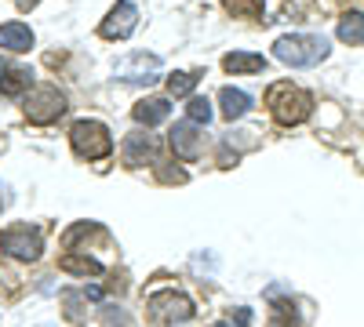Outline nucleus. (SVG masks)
<instances>
[{
	"label": "nucleus",
	"instance_id": "obj_1",
	"mask_svg": "<svg viewBox=\"0 0 364 327\" xmlns=\"http://www.w3.org/2000/svg\"><path fill=\"white\" fill-rule=\"evenodd\" d=\"M266 106L273 113V121L291 128V124H302L314 113V95L302 92V87H295L291 80H281V84H273L266 92Z\"/></svg>",
	"mask_w": 364,
	"mask_h": 327
},
{
	"label": "nucleus",
	"instance_id": "obj_2",
	"mask_svg": "<svg viewBox=\"0 0 364 327\" xmlns=\"http://www.w3.org/2000/svg\"><path fill=\"white\" fill-rule=\"evenodd\" d=\"M273 55H277V62L291 70H306L328 58V40L321 33H288V37H277Z\"/></svg>",
	"mask_w": 364,
	"mask_h": 327
},
{
	"label": "nucleus",
	"instance_id": "obj_3",
	"mask_svg": "<svg viewBox=\"0 0 364 327\" xmlns=\"http://www.w3.org/2000/svg\"><path fill=\"white\" fill-rule=\"evenodd\" d=\"M70 142L77 157H87V160H102L113 153V135L102 121H77L70 128Z\"/></svg>",
	"mask_w": 364,
	"mask_h": 327
},
{
	"label": "nucleus",
	"instance_id": "obj_4",
	"mask_svg": "<svg viewBox=\"0 0 364 327\" xmlns=\"http://www.w3.org/2000/svg\"><path fill=\"white\" fill-rule=\"evenodd\" d=\"M22 109L33 124H55L58 116L66 113V95L58 92L55 84H37V87H29V95L22 99Z\"/></svg>",
	"mask_w": 364,
	"mask_h": 327
},
{
	"label": "nucleus",
	"instance_id": "obj_5",
	"mask_svg": "<svg viewBox=\"0 0 364 327\" xmlns=\"http://www.w3.org/2000/svg\"><path fill=\"white\" fill-rule=\"evenodd\" d=\"M0 251L18 262H37L44 251V233L37 226H11L0 233Z\"/></svg>",
	"mask_w": 364,
	"mask_h": 327
},
{
	"label": "nucleus",
	"instance_id": "obj_6",
	"mask_svg": "<svg viewBox=\"0 0 364 327\" xmlns=\"http://www.w3.org/2000/svg\"><path fill=\"white\" fill-rule=\"evenodd\" d=\"M146 309L157 323H186V320H193V302L182 291H154Z\"/></svg>",
	"mask_w": 364,
	"mask_h": 327
},
{
	"label": "nucleus",
	"instance_id": "obj_7",
	"mask_svg": "<svg viewBox=\"0 0 364 327\" xmlns=\"http://www.w3.org/2000/svg\"><path fill=\"white\" fill-rule=\"evenodd\" d=\"M168 142H171V150L182 164H193L204 150V135H200V124L193 121H178L171 131H168Z\"/></svg>",
	"mask_w": 364,
	"mask_h": 327
},
{
	"label": "nucleus",
	"instance_id": "obj_8",
	"mask_svg": "<svg viewBox=\"0 0 364 327\" xmlns=\"http://www.w3.org/2000/svg\"><path fill=\"white\" fill-rule=\"evenodd\" d=\"M135 26H139V8L132 4V0H120V4L106 15V22H102L99 33H102L106 40H128V37L135 33Z\"/></svg>",
	"mask_w": 364,
	"mask_h": 327
},
{
	"label": "nucleus",
	"instance_id": "obj_9",
	"mask_svg": "<svg viewBox=\"0 0 364 327\" xmlns=\"http://www.w3.org/2000/svg\"><path fill=\"white\" fill-rule=\"evenodd\" d=\"M117 77L124 80V84H154L161 77V58L139 51V55L124 58V62L117 66Z\"/></svg>",
	"mask_w": 364,
	"mask_h": 327
},
{
	"label": "nucleus",
	"instance_id": "obj_10",
	"mask_svg": "<svg viewBox=\"0 0 364 327\" xmlns=\"http://www.w3.org/2000/svg\"><path fill=\"white\" fill-rule=\"evenodd\" d=\"M157 164V138L154 135H132L124 142V164L139 167V164Z\"/></svg>",
	"mask_w": 364,
	"mask_h": 327
},
{
	"label": "nucleus",
	"instance_id": "obj_11",
	"mask_svg": "<svg viewBox=\"0 0 364 327\" xmlns=\"http://www.w3.org/2000/svg\"><path fill=\"white\" fill-rule=\"evenodd\" d=\"M0 48L15 51V55L29 51V48H33V29H29L26 22H4V26H0Z\"/></svg>",
	"mask_w": 364,
	"mask_h": 327
},
{
	"label": "nucleus",
	"instance_id": "obj_12",
	"mask_svg": "<svg viewBox=\"0 0 364 327\" xmlns=\"http://www.w3.org/2000/svg\"><path fill=\"white\" fill-rule=\"evenodd\" d=\"M132 116H135L139 124L154 128V124H164L168 116H171V106H168V99H142V102L132 109Z\"/></svg>",
	"mask_w": 364,
	"mask_h": 327
},
{
	"label": "nucleus",
	"instance_id": "obj_13",
	"mask_svg": "<svg viewBox=\"0 0 364 327\" xmlns=\"http://www.w3.org/2000/svg\"><path fill=\"white\" fill-rule=\"evenodd\" d=\"M219 106H223L226 121H237V116H245L252 109V95L240 92V87H223V92H219Z\"/></svg>",
	"mask_w": 364,
	"mask_h": 327
},
{
	"label": "nucleus",
	"instance_id": "obj_14",
	"mask_svg": "<svg viewBox=\"0 0 364 327\" xmlns=\"http://www.w3.org/2000/svg\"><path fill=\"white\" fill-rule=\"evenodd\" d=\"M223 70L226 73H259V70H266V58L252 55V51H230L223 58Z\"/></svg>",
	"mask_w": 364,
	"mask_h": 327
},
{
	"label": "nucleus",
	"instance_id": "obj_15",
	"mask_svg": "<svg viewBox=\"0 0 364 327\" xmlns=\"http://www.w3.org/2000/svg\"><path fill=\"white\" fill-rule=\"evenodd\" d=\"M58 265H63L66 273H77V277H99L102 273V262L99 258H91V255H63L58 258Z\"/></svg>",
	"mask_w": 364,
	"mask_h": 327
},
{
	"label": "nucleus",
	"instance_id": "obj_16",
	"mask_svg": "<svg viewBox=\"0 0 364 327\" xmlns=\"http://www.w3.org/2000/svg\"><path fill=\"white\" fill-rule=\"evenodd\" d=\"M339 40L343 44H364V11H350L339 18Z\"/></svg>",
	"mask_w": 364,
	"mask_h": 327
},
{
	"label": "nucleus",
	"instance_id": "obj_17",
	"mask_svg": "<svg viewBox=\"0 0 364 327\" xmlns=\"http://www.w3.org/2000/svg\"><path fill=\"white\" fill-rule=\"evenodd\" d=\"M223 8L233 15V18H262V0H223Z\"/></svg>",
	"mask_w": 364,
	"mask_h": 327
},
{
	"label": "nucleus",
	"instance_id": "obj_18",
	"mask_svg": "<svg viewBox=\"0 0 364 327\" xmlns=\"http://www.w3.org/2000/svg\"><path fill=\"white\" fill-rule=\"evenodd\" d=\"M266 327H299V313L291 302H273L269 309V323Z\"/></svg>",
	"mask_w": 364,
	"mask_h": 327
},
{
	"label": "nucleus",
	"instance_id": "obj_19",
	"mask_svg": "<svg viewBox=\"0 0 364 327\" xmlns=\"http://www.w3.org/2000/svg\"><path fill=\"white\" fill-rule=\"evenodd\" d=\"M29 87V73L26 70H8L0 77V95H22Z\"/></svg>",
	"mask_w": 364,
	"mask_h": 327
},
{
	"label": "nucleus",
	"instance_id": "obj_20",
	"mask_svg": "<svg viewBox=\"0 0 364 327\" xmlns=\"http://www.w3.org/2000/svg\"><path fill=\"white\" fill-rule=\"evenodd\" d=\"M193 87H197V77H193V73H171V77H168V95H171V99L193 95Z\"/></svg>",
	"mask_w": 364,
	"mask_h": 327
},
{
	"label": "nucleus",
	"instance_id": "obj_21",
	"mask_svg": "<svg viewBox=\"0 0 364 327\" xmlns=\"http://www.w3.org/2000/svg\"><path fill=\"white\" fill-rule=\"evenodd\" d=\"M186 113H190V121H193V124H208V121H211V102H208L204 95H190Z\"/></svg>",
	"mask_w": 364,
	"mask_h": 327
},
{
	"label": "nucleus",
	"instance_id": "obj_22",
	"mask_svg": "<svg viewBox=\"0 0 364 327\" xmlns=\"http://www.w3.org/2000/svg\"><path fill=\"white\" fill-rule=\"evenodd\" d=\"M157 174L164 178V182H186V171H168V167H161Z\"/></svg>",
	"mask_w": 364,
	"mask_h": 327
},
{
	"label": "nucleus",
	"instance_id": "obj_23",
	"mask_svg": "<svg viewBox=\"0 0 364 327\" xmlns=\"http://www.w3.org/2000/svg\"><path fill=\"white\" fill-rule=\"evenodd\" d=\"M237 323L248 327V323H252V313H248V309H237Z\"/></svg>",
	"mask_w": 364,
	"mask_h": 327
},
{
	"label": "nucleus",
	"instance_id": "obj_24",
	"mask_svg": "<svg viewBox=\"0 0 364 327\" xmlns=\"http://www.w3.org/2000/svg\"><path fill=\"white\" fill-rule=\"evenodd\" d=\"M15 4H18L22 11H29V8H37V4H41V0H15Z\"/></svg>",
	"mask_w": 364,
	"mask_h": 327
},
{
	"label": "nucleus",
	"instance_id": "obj_25",
	"mask_svg": "<svg viewBox=\"0 0 364 327\" xmlns=\"http://www.w3.org/2000/svg\"><path fill=\"white\" fill-rule=\"evenodd\" d=\"M211 327H233V323L230 320H219V323H211Z\"/></svg>",
	"mask_w": 364,
	"mask_h": 327
}]
</instances>
